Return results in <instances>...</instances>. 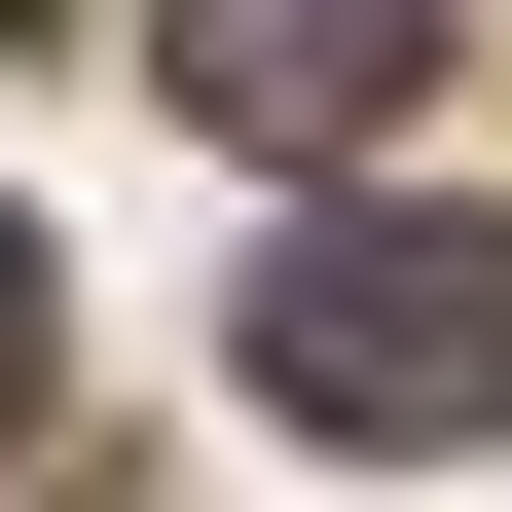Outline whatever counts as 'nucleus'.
Listing matches in <instances>:
<instances>
[{
	"label": "nucleus",
	"instance_id": "obj_2",
	"mask_svg": "<svg viewBox=\"0 0 512 512\" xmlns=\"http://www.w3.org/2000/svg\"><path fill=\"white\" fill-rule=\"evenodd\" d=\"M147 74L220 110V147H293V183H330V147H403V74H439V0H147Z\"/></svg>",
	"mask_w": 512,
	"mask_h": 512
},
{
	"label": "nucleus",
	"instance_id": "obj_4",
	"mask_svg": "<svg viewBox=\"0 0 512 512\" xmlns=\"http://www.w3.org/2000/svg\"><path fill=\"white\" fill-rule=\"evenodd\" d=\"M0 37H37V0H0Z\"/></svg>",
	"mask_w": 512,
	"mask_h": 512
},
{
	"label": "nucleus",
	"instance_id": "obj_3",
	"mask_svg": "<svg viewBox=\"0 0 512 512\" xmlns=\"http://www.w3.org/2000/svg\"><path fill=\"white\" fill-rule=\"evenodd\" d=\"M37 366H74V293H37V220H0V439H37Z\"/></svg>",
	"mask_w": 512,
	"mask_h": 512
},
{
	"label": "nucleus",
	"instance_id": "obj_1",
	"mask_svg": "<svg viewBox=\"0 0 512 512\" xmlns=\"http://www.w3.org/2000/svg\"><path fill=\"white\" fill-rule=\"evenodd\" d=\"M256 403L330 439V476H439V439H512V220H403V183H330V220L256 256Z\"/></svg>",
	"mask_w": 512,
	"mask_h": 512
}]
</instances>
